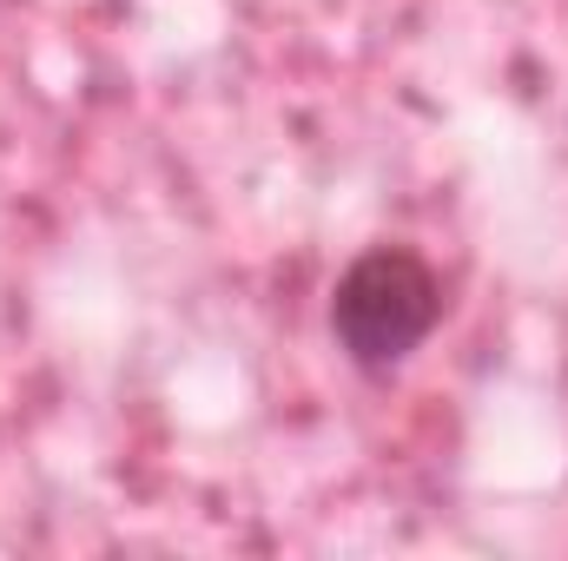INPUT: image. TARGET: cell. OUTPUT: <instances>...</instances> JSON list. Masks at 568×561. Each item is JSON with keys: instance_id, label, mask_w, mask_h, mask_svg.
<instances>
[{"instance_id": "obj_1", "label": "cell", "mask_w": 568, "mask_h": 561, "mask_svg": "<svg viewBox=\"0 0 568 561\" xmlns=\"http://www.w3.org/2000/svg\"><path fill=\"white\" fill-rule=\"evenodd\" d=\"M436 324H443V278L410 245H371L331 284V337L371 377H384L410 350H424Z\"/></svg>"}]
</instances>
